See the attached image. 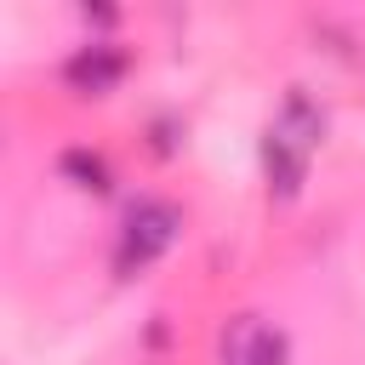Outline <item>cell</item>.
I'll return each instance as SVG.
<instances>
[{
    "mask_svg": "<svg viewBox=\"0 0 365 365\" xmlns=\"http://www.w3.org/2000/svg\"><path fill=\"white\" fill-rule=\"evenodd\" d=\"M319 131H325V114H319L302 91H291L285 108L274 114L268 137H262V171H268V188H274L279 200H291V194L302 188L308 154L319 148Z\"/></svg>",
    "mask_w": 365,
    "mask_h": 365,
    "instance_id": "6da1fadb",
    "label": "cell"
},
{
    "mask_svg": "<svg viewBox=\"0 0 365 365\" xmlns=\"http://www.w3.org/2000/svg\"><path fill=\"white\" fill-rule=\"evenodd\" d=\"M177 228H182L177 205H165V200H137V205L125 211V222H120V245H114V274H120V279H131V274H143L148 262H160V257L171 251Z\"/></svg>",
    "mask_w": 365,
    "mask_h": 365,
    "instance_id": "7a4b0ae2",
    "label": "cell"
},
{
    "mask_svg": "<svg viewBox=\"0 0 365 365\" xmlns=\"http://www.w3.org/2000/svg\"><path fill=\"white\" fill-rule=\"evenodd\" d=\"M63 80H68L74 91L103 97V91H114V86L125 80V51L108 46V40H91V46H80V51L63 63Z\"/></svg>",
    "mask_w": 365,
    "mask_h": 365,
    "instance_id": "3957f363",
    "label": "cell"
},
{
    "mask_svg": "<svg viewBox=\"0 0 365 365\" xmlns=\"http://www.w3.org/2000/svg\"><path fill=\"white\" fill-rule=\"evenodd\" d=\"M63 177H74V182L91 188V194H108V160H103V154L68 148V154H63Z\"/></svg>",
    "mask_w": 365,
    "mask_h": 365,
    "instance_id": "277c9868",
    "label": "cell"
},
{
    "mask_svg": "<svg viewBox=\"0 0 365 365\" xmlns=\"http://www.w3.org/2000/svg\"><path fill=\"white\" fill-rule=\"evenodd\" d=\"M228 365H285V336L279 331H257L245 348L228 354Z\"/></svg>",
    "mask_w": 365,
    "mask_h": 365,
    "instance_id": "5b68a950",
    "label": "cell"
}]
</instances>
